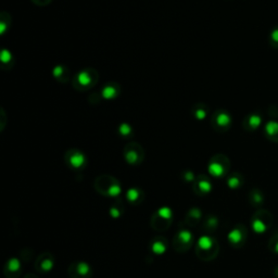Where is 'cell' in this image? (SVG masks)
Instances as JSON below:
<instances>
[{"mask_svg": "<svg viewBox=\"0 0 278 278\" xmlns=\"http://www.w3.org/2000/svg\"><path fill=\"white\" fill-rule=\"evenodd\" d=\"M99 80V74L96 70L92 67H87V69L82 70L72 80L73 87L78 90V92H86L90 88H93L97 82Z\"/></svg>", "mask_w": 278, "mask_h": 278, "instance_id": "cell-1", "label": "cell"}, {"mask_svg": "<svg viewBox=\"0 0 278 278\" xmlns=\"http://www.w3.org/2000/svg\"><path fill=\"white\" fill-rule=\"evenodd\" d=\"M69 273L72 278H89L93 270L85 262H75L69 268Z\"/></svg>", "mask_w": 278, "mask_h": 278, "instance_id": "cell-10", "label": "cell"}, {"mask_svg": "<svg viewBox=\"0 0 278 278\" xmlns=\"http://www.w3.org/2000/svg\"><path fill=\"white\" fill-rule=\"evenodd\" d=\"M120 133H121V135L124 137L130 136V135L132 134V127L127 124H122L121 126H120Z\"/></svg>", "mask_w": 278, "mask_h": 278, "instance_id": "cell-26", "label": "cell"}, {"mask_svg": "<svg viewBox=\"0 0 278 278\" xmlns=\"http://www.w3.org/2000/svg\"><path fill=\"white\" fill-rule=\"evenodd\" d=\"M7 266L9 267V273L14 272L16 274H18V270H20V263L17 260H10L8 262V264H7Z\"/></svg>", "mask_w": 278, "mask_h": 278, "instance_id": "cell-25", "label": "cell"}, {"mask_svg": "<svg viewBox=\"0 0 278 278\" xmlns=\"http://www.w3.org/2000/svg\"><path fill=\"white\" fill-rule=\"evenodd\" d=\"M262 115L259 113V112H252V113L248 114L243 121V127L244 130L252 133L254 131H257L259 127L262 124Z\"/></svg>", "mask_w": 278, "mask_h": 278, "instance_id": "cell-12", "label": "cell"}, {"mask_svg": "<svg viewBox=\"0 0 278 278\" xmlns=\"http://www.w3.org/2000/svg\"><path fill=\"white\" fill-rule=\"evenodd\" d=\"M95 187L98 192L106 194V196H116L121 192V186H120L117 180L109 175H102L97 178Z\"/></svg>", "mask_w": 278, "mask_h": 278, "instance_id": "cell-3", "label": "cell"}, {"mask_svg": "<svg viewBox=\"0 0 278 278\" xmlns=\"http://www.w3.org/2000/svg\"><path fill=\"white\" fill-rule=\"evenodd\" d=\"M52 74L57 81L61 83H67L70 80V70L65 65H57L52 71Z\"/></svg>", "mask_w": 278, "mask_h": 278, "instance_id": "cell-17", "label": "cell"}, {"mask_svg": "<svg viewBox=\"0 0 278 278\" xmlns=\"http://www.w3.org/2000/svg\"><path fill=\"white\" fill-rule=\"evenodd\" d=\"M44 259H38L37 261V265H39V266H37L38 267L39 270H42V272H46V270H50V268L54 266V260H52L51 258L50 259H46L47 257V254L46 255H43Z\"/></svg>", "mask_w": 278, "mask_h": 278, "instance_id": "cell-20", "label": "cell"}, {"mask_svg": "<svg viewBox=\"0 0 278 278\" xmlns=\"http://www.w3.org/2000/svg\"><path fill=\"white\" fill-rule=\"evenodd\" d=\"M247 239H248V229L245 225H237V226L232 229L228 235L229 244L234 248L244 247Z\"/></svg>", "mask_w": 278, "mask_h": 278, "instance_id": "cell-9", "label": "cell"}, {"mask_svg": "<svg viewBox=\"0 0 278 278\" xmlns=\"http://www.w3.org/2000/svg\"><path fill=\"white\" fill-rule=\"evenodd\" d=\"M274 217L272 213L265 209H258L251 219V226L257 234L261 235L272 227Z\"/></svg>", "mask_w": 278, "mask_h": 278, "instance_id": "cell-2", "label": "cell"}, {"mask_svg": "<svg viewBox=\"0 0 278 278\" xmlns=\"http://www.w3.org/2000/svg\"><path fill=\"white\" fill-rule=\"evenodd\" d=\"M268 249L270 250V252L278 254V232H275V234L270 237L268 242Z\"/></svg>", "mask_w": 278, "mask_h": 278, "instance_id": "cell-22", "label": "cell"}, {"mask_svg": "<svg viewBox=\"0 0 278 278\" xmlns=\"http://www.w3.org/2000/svg\"><path fill=\"white\" fill-rule=\"evenodd\" d=\"M231 115L226 110L219 109L211 117V125L217 133L227 132L231 126Z\"/></svg>", "mask_w": 278, "mask_h": 278, "instance_id": "cell-6", "label": "cell"}, {"mask_svg": "<svg viewBox=\"0 0 278 278\" xmlns=\"http://www.w3.org/2000/svg\"><path fill=\"white\" fill-rule=\"evenodd\" d=\"M197 252L199 258L205 261L211 260L209 254H211L212 259H214L216 257V254L219 253V245H217V242L213 238L209 236H204L201 237V239H199Z\"/></svg>", "mask_w": 278, "mask_h": 278, "instance_id": "cell-4", "label": "cell"}, {"mask_svg": "<svg viewBox=\"0 0 278 278\" xmlns=\"http://www.w3.org/2000/svg\"><path fill=\"white\" fill-rule=\"evenodd\" d=\"M2 61H3V66L6 64V62H9L10 65H13V57L11 56L10 51L8 50H3L2 52Z\"/></svg>", "mask_w": 278, "mask_h": 278, "instance_id": "cell-24", "label": "cell"}, {"mask_svg": "<svg viewBox=\"0 0 278 278\" xmlns=\"http://www.w3.org/2000/svg\"><path fill=\"white\" fill-rule=\"evenodd\" d=\"M227 185L232 189L239 188V187H242L244 185V177L242 176V174H239V173H234V174L228 176Z\"/></svg>", "mask_w": 278, "mask_h": 278, "instance_id": "cell-19", "label": "cell"}, {"mask_svg": "<svg viewBox=\"0 0 278 278\" xmlns=\"http://www.w3.org/2000/svg\"><path fill=\"white\" fill-rule=\"evenodd\" d=\"M65 162L69 167L73 170H82L85 168L87 163L86 156L80 150L76 149H71L65 153Z\"/></svg>", "mask_w": 278, "mask_h": 278, "instance_id": "cell-8", "label": "cell"}, {"mask_svg": "<svg viewBox=\"0 0 278 278\" xmlns=\"http://www.w3.org/2000/svg\"><path fill=\"white\" fill-rule=\"evenodd\" d=\"M191 242H192V238H191L190 232L187 230H182L179 231L177 236L175 237L174 242H173V246H174V248L177 251L182 252L189 249Z\"/></svg>", "mask_w": 278, "mask_h": 278, "instance_id": "cell-11", "label": "cell"}, {"mask_svg": "<svg viewBox=\"0 0 278 278\" xmlns=\"http://www.w3.org/2000/svg\"><path fill=\"white\" fill-rule=\"evenodd\" d=\"M268 42H269L270 46H272L273 48L278 49V25L275 26L272 31H270Z\"/></svg>", "mask_w": 278, "mask_h": 278, "instance_id": "cell-21", "label": "cell"}, {"mask_svg": "<svg viewBox=\"0 0 278 278\" xmlns=\"http://www.w3.org/2000/svg\"><path fill=\"white\" fill-rule=\"evenodd\" d=\"M230 162L228 157L224 154L214 155L209 163V172L214 177H223L228 173Z\"/></svg>", "mask_w": 278, "mask_h": 278, "instance_id": "cell-5", "label": "cell"}, {"mask_svg": "<svg viewBox=\"0 0 278 278\" xmlns=\"http://www.w3.org/2000/svg\"><path fill=\"white\" fill-rule=\"evenodd\" d=\"M140 194H141L140 190H138V189H132V190L129 191V193H127V198H129V200L131 202H139Z\"/></svg>", "mask_w": 278, "mask_h": 278, "instance_id": "cell-23", "label": "cell"}, {"mask_svg": "<svg viewBox=\"0 0 278 278\" xmlns=\"http://www.w3.org/2000/svg\"><path fill=\"white\" fill-rule=\"evenodd\" d=\"M265 137L272 142L278 144V122L275 120H270L264 126Z\"/></svg>", "mask_w": 278, "mask_h": 278, "instance_id": "cell-14", "label": "cell"}, {"mask_svg": "<svg viewBox=\"0 0 278 278\" xmlns=\"http://www.w3.org/2000/svg\"><path fill=\"white\" fill-rule=\"evenodd\" d=\"M121 93V87L117 83H108L107 85H104L102 88V98L107 100H113Z\"/></svg>", "mask_w": 278, "mask_h": 278, "instance_id": "cell-13", "label": "cell"}, {"mask_svg": "<svg viewBox=\"0 0 278 278\" xmlns=\"http://www.w3.org/2000/svg\"><path fill=\"white\" fill-rule=\"evenodd\" d=\"M32 2L38 6H47L50 4L51 0H32Z\"/></svg>", "mask_w": 278, "mask_h": 278, "instance_id": "cell-28", "label": "cell"}, {"mask_svg": "<svg viewBox=\"0 0 278 278\" xmlns=\"http://www.w3.org/2000/svg\"><path fill=\"white\" fill-rule=\"evenodd\" d=\"M249 202L250 205L254 208L257 209H260V207L264 204V200H265V197H264V193H263L260 189L258 188H253L251 189V191L249 192Z\"/></svg>", "mask_w": 278, "mask_h": 278, "instance_id": "cell-15", "label": "cell"}, {"mask_svg": "<svg viewBox=\"0 0 278 278\" xmlns=\"http://www.w3.org/2000/svg\"><path fill=\"white\" fill-rule=\"evenodd\" d=\"M211 182L206 176H199L194 180V189L199 191L200 193H208L211 190Z\"/></svg>", "mask_w": 278, "mask_h": 278, "instance_id": "cell-16", "label": "cell"}, {"mask_svg": "<svg viewBox=\"0 0 278 278\" xmlns=\"http://www.w3.org/2000/svg\"><path fill=\"white\" fill-rule=\"evenodd\" d=\"M153 244V251L155 253H162L164 251V249H167V245H164V244H167V242L165 243H152Z\"/></svg>", "mask_w": 278, "mask_h": 278, "instance_id": "cell-27", "label": "cell"}, {"mask_svg": "<svg viewBox=\"0 0 278 278\" xmlns=\"http://www.w3.org/2000/svg\"><path fill=\"white\" fill-rule=\"evenodd\" d=\"M208 113H209V108L205 103H201V102L194 104L191 109V114L197 120H205L208 116Z\"/></svg>", "mask_w": 278, "mask_h": 278, "instance_id": "cell-18", "label": "cell"}, {"mask_svg": "<svg viewBox=\"0 0 278 278\" xmlns=\"http://www.w3.org/2000/svg\"><path fill=\"white\" fill-rule=\"evenodd\" d=\"M123 153L127 163L132 165L140 164L145 157L144 149L137 142H131V144L127 145L124 148Z\"/></svg>", "mask_w": 278, "mask_h": 278, "instance_id": "cell-7", "label": "cell"}]
</instances>
